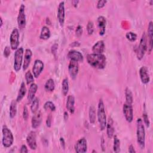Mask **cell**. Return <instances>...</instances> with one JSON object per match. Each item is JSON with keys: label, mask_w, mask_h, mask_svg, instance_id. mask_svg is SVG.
<instances>
[{"label": "cell", "mask_w": 153, "mask_h": 153, "mask_svg": "<svg viewBox=\"0 0 153 153\" xmlns=\"http://www.w3.org/2000/svg\"><path fill=\"white\" fill-rule=\"evenodd\" d=\"M44 88L47 91H49V92L53 91L55 88V83L54 80L51 78L48 79L46 81L44 85Z\"/></svg>", "instance_id": "cell-28"}, {"label": "cell", "mask_w": 153, "mask_h": 153, "mask_svg": "<svg viewBox=\"0 0 153 153\" xmlns=\"http://www.w3.org/2000/svg\"><path fill=\"white\" fill-rule=\"evenodd\" d=\"M88 117H89V120L91 124L94 123L95 120H96V109L94 107V106L91 105L89 108V111H88Z\"/></svg>", "instance_id": "cell-29"}, {"label": "cell", "mask_w": 153, "mask_h": 153, "mask_svg": "<svg viewBox=\"0 0 153 153\" xmlns=\"http://www.w3.org/2000/svg\"><path fill=\"white\" fill-rule=\"evenodd\" d=\"M106 134L109 138L111 139L114 136V122L111 117H109L108 122L106 123Z\"/></svg>", "instance_id": "cell-24"}, {"label": "cell", "mask_w": 153, "mask_h": 153, "mask_svg": "<svg viewBox=\"0 0 153 153\" xmlns=\"http://www.w3.org/2000/svg\"><path fill=\"white\" fill-rule=\"evenodd\" d=\"M79 2V1H76V0H74V1H72V5L74 6V7H76L78 4Z\"/></svg>", "instance_id": "cell-50"}, {"label": "cell", "mask_w": 153, "mask_h": 153, "mask_svg": "<svg viewBox=\"0 0 153 153\" xmlns=\"http://www.w3.org/2000/svg\"><path fill=\"white\" fill-rule=\"evenodd\" d=\"M2 25H3V21H2V17H1V25H0V27H2Z\"/></svg>", "instance_id": "cell-51"}, {"label": "cell", "mask_w": 153, "mask_h": 153, "mask_svg": "<svg viewBox=\"0 0 153 153\" xmlns=\"http://www.w3.org/2000/svg\"><path fill=\"white\" fill-rule=\"evenodd\" d=\"M33 75L31 73L30 71H28L25 74V79L26 81V84L27 85L31 84L34 81V78Z\"/></svg>", "instance_id": "cell-34"}, {"label": "cell", "mask_w": 153, "mask_h": 153, "mask_svg": "<svg viewBox=\"0 0 153 153\" xmlns=\"http://www.w3.org/2000/svg\"><path fill=\"white\" fill-rule=\"evenodd\" d=\"M97 115L100 128L101 130H103L106 128L107 121L105 109V105L102 99L99 100L97 111Z\"/></svg>", "instance_id": "cell-3"}, {"label": "cell", "mask_w": 153, "mask_h": 153, "mask_svg": "<svg viewBox=\"0 0 153 153\" xmlns=\"http://www.w3.org/2000/svg\"><path fill=\"white\" fill-rule=\"evenodd\" d=\"M23 53H24V50L22 47L18 48L14 53L13 67L16 72L19 71L21 69L22 63H23Z\"/></svg>", "instance_id": "cell-6"}, {"label": "cell", "mask_w": 153, "mask_h": 153, "mask_svg": "<svg viewBox=\"0 0 153 153\" xmlns=\"http://www.w3.org/2000/svg\"><path fill=\"white\" fill-rule=\"evenodd\" d=\"M26 93V85L24 82H22L21 83L19 92H18V94L16 98V100L17 102H20L22 99L24 97V96H25Z\"/></svg>", "instance_id": "cell-26"}, {"label": "cell", "mask_w": 153, "mask_h": 153, "mask_svg": "<svg viewBox=\"0 0 153 153\" xmlns=\"http://www.w3.org/2000/svg\"><path fill=\"white\" fill-rule=\"evenodd\" d=\"M123 112L126 121L128 123L132 122L133 120V109L131 104L125 103L123 105Z\"/></svg>", "instance_id": "cell-9"}, {"label": "cell", "mask_w": 153, "mask_h": 153, "mask_svg": "<svg viewBox=\"0 0 153 153\" xmlns=\"http://www.w3.org/2000/svg\"><path fill=\"white\" fill-rule=\"evenodd\" d=\"M50 36H51V32L49 28L46 26H44L41 29L39 38L43 40H47L50 38Z\"/></svg>", "instance_id": "cell-25"}, {"label": "cell", "mask_w": 153, "mask_h": 153, "mask_svg": "<svg viewBox=\"0 0 153 153\" xmlns=\"http://www.w3.org/2000/svg\"><path fill=\"white\" fill-rule=\"evenodd\" d=\"M65 2L62 1L59 3L57 10V19L60 25L61 26H63L65 22Z\"/></svg>", "instance_id": "cell-14"}, {"label": "cell", "mask_w": 153, "mask_h": 153, "mask_svg": "<svg viewBox=\"0 0 153 153\" xmlns=\"http://www.w3.org/2000/svg\"><path fill=\"white\" fill-rule=\"evenodd\" d=\"M60 145H61L62 148L63 149H65V142L64 139L62 137H61L60 138Z\"/></svg>", "instance_id": "cell-45"}, {"label": "cell", "mask_w": 153, "mask_h": 153, "mask_svg": "<svg viewBox=\"0 0 153 153\" xmlns=\"http://www.w3.org/2000/svg\"><path fill=\"white\" fill-rule=\"evenodd\" d=\"M68 57L70 60H74L76 62H82L83 56L79 51L75 50H71L68 53Z\"/></svg>", "instance_id": "cell-15"}, {"label": "cell", "mask_w": 153, "mask_h": 153, "mask_svg": "<svg viewBox=\"0 0 153 153\" xmlns=\"http://www.w3.org/2000/svg\"><path fill=\"white\" fill-rule=\"evenodd\" d=\"M96 152V151H92V152Z\"/></svg>", "instance_id": "cell-53"}, {"label": "cell", "mask_w": 153, "mask_h": 153, "mask_svg": "<svg viewBox=\"0 0 153 153\" xmlns=\"http://www.w3.org/2000/svg\"><path fill=\"white\" fill-rule=\"evenodd\" d=\"M125 98H126V103L132 105L133 102V94H132L131 91L127 87L125 90Z\"/></svg>", "instance_id": "cell-30"}, {"label": "cell", "mask_w": 153, "mask_h": 153, "mask_svg": "<svg viewBox=\"0 0 153 153\" xmlns=\"http://www.w3.org/2000/svg\"><path fill=\"white\" fill-rule=\"evenodd\" d=\"M86 59L87 63L94 68L102 69L106 66V59L103 54H88L86 56Z\"/></svg>", "instance_id": "cell-1"}, {"label": "cell", "mask_w": 153, "mask_h": 153, "mask_svg": "<svg viewBox=\"0 0 153 153\" xmlns=\"http://www.w3.org/2000/svg\"><path fill=\"white\" fill-rule=\"evenodd\" d=\"M113 150L115 152H119L120 151V140L116 135L114 136Z\"/></svg>", "instance_id": "cell-33"}, {"label": "cell", "mask_w": 153, "mask_h": 153, "mask_svg": "<svg viewBox=\"0 0 153 153\" xmlns=\"http://www.w3.org/2000/svg\"><path fill=\"white\" fill-rule=\"evenodd\" d=\"M75 151L77 153H84L87 149V142L85 137H81L77 140L74 146Z\"/></svg>", "instance_id": "cell-10"}, {"label": "cell", "mask_w": 153, "mask_h": 153, "mask_svg": "<svg viewBox=\"0 0 153 153\" xmlns=\"http://www.w3.org/2000/svg\"><path fill=\"white\" fill-rule=\"evenodd\" d=\"M39 99L38 97H35L33 99V100L32 102L31 105H30V110L31 112L32 113H35L38 108H39Z\"/></svg>", "instance_id": "cell-32"}, {"label": "cell", "mask_w": 153, "mask_h": 153, "mask_svg": "<svg viewBox=\"0 0 153 153\" xmlns=\"http://www.w3.org/2000/svg\"><path fill=\"white\" fill-rule=\"evenodd\" d=\"M32 52L30 49L27 48L25 50V53L24 55V60H23V70L26 71L31 62V59H32Z\"/></svg>", "instance_id": "cell-17"}, {"label": "cell", "mask_w": 153, "mask_h": 153, "mask_svg": "<svg viewBox=\"0 0 153 153\" xmlns=\"http://www.w3.org/2000/svg\"><path fill=\"white\" fill-rule=\"evenodd\" d=\"M10 48L8 46H6L4 50V55L5 57H8L10 54Z\"/></svg>", "instance_id": "cell-42"}, {"label": "cell", "mask_w": 153, "mask_h": 153, "mask_svg": "<svg viewBox=\"0 0 153 153\" xmlns=\"http://www.w3.org/2000/svg\"><path fill=\"white\" fill-rule=\"evenodd\" d=\"M139 76L142 83L146 84L150 81L148 68L146 66H142L139 69Z\"/></svg>", "instance_id": "cell-16"}, {"label": "cell", "mask_w": 153, "mask_h": 153, "mask_svg": "<svg viewBox=\"0 0 153 153\" xmlns=\"http://www.w3.org/2000/svg\"><path fill=\"white\" fill-rule=\"evenodd\" d=\"M19 32L17 28H14L11 33L10 37V47L12 50H17L19 45Z\"/></svg>", "instance_id": "cell-8"}, {"label": "cell", "mask_w": 153, "mask_h": 153, "mask_svg": "<svg viewBox=\"0 0 153 153\" xmlns=\"http://www.w3.org/2000/svg\"><path fill=\"white\" fill-rule=\"evenodd\" d=\"M17 100H13L10 106V117L11 118H13L17 113Z\"/></svg>", "instance_id": "cell-27"}, {"label": "cell", "mask_w": 153, "mask_h": 153, "mask_svg": "<svg viewBox=\"0 0 153 153\" xmlns=\"http://www.w3.org/2000/svg\"><path fill=\"white\" fill-rule=\"evenodd\" d=\"M20 153H27V152H28V149L27 148V146L25 145H22V146L20 148Z\"/></svg>", "instance_id": "cell-44"}, {"label": "cell", "mask_w": 153, "mask_h": 153, "mask_svg": "<svg viewBox=\"0 0 153 153\" xmlns=\"http://www.w3.org/2000/svg\"><path fill=\"white\" fill-rule=\"evenodd\" d=\"M69 91V81L68 78H65L62 82V91L64 96H66Z\"/></svg>", "instance_id": "cell-31"}, {"label": "cell", "mask_w": 153, "mask_h": 153, "mask_svg": "<svg viewBox=\"0 0 153 153\" xmlns=\"http://www.w3.org/2000/svg\"><path fill=\"white\" fill-rule=\"evenodd\" d=\"M41 121H42V114L41 111H38L37 113L33 115L32 118V120H31L32 127L33 128H38L40 126Z\"/></svg>", "instance_id": "cell-21"}, {"label": "cell", "mask_w": 153, "mask_h": 153, "mask_svg": "<svg viewBox=\"0 0 153 153\" xmlns=\"http://www.w3.org/2000/svg\"><path fill=\"white\" fill-rule=\"evenodd\" d=\"M87 30L88 35H91L94 32V23L92 21H88L87 25Z\"/></svg>", "instance_id": "cell-37"}, {"label": "cell", "mask_w": 153, "mask_h": 153, "mask_svg": "<svg viewBox=\"0 0 153 153\" xmlns=\"http://www.w3.org/2000/svg\"><path fill=\"white\" fill-rule=\"evenodd\" d=\"M26 142L29 148L31 149L32 150L36 149L37 147V144H36V133L35 131H31L29 133V134L26 137Z\"/></svg>", "instance_id": "cell-13"}, {"label": "cell", "mask_w": 153, "mask_h": 153, "mask_svg": "<svg viewBox=\"0 0 153 153\" xmlns=\"http://www.w3.org/2000/svg\"><path fill=\"white\" fill-rule=\"evenodd\" d=\"M79 71V64L78 62L70 60L68 65V72L72 79H75Z\"/></svg>", "instance_id": "cell-12"}, {"label": "cell", "mask_w": 153, "mask_h": 153, "mask_svg": "<svg viewBox=\"0 0 153 153\" xmlns=\"http://www.w3.org/2000/svg\"><path fill=\"white\" fill-rule=\"evenodd\" d=\"M44 69V63L43 62L39 59L35 60L33 68H32V73L35 78H37L39 77L42 71Z\"/></svg>", "instance_id": "cell-11"}, {"label": "cell", "mask_w": 153, "mask_h": 153, "mask_svg": "<svg viewBox=\"0 0 153 153\" xmlns=\"http://www.w3.org/2000/svg\"><path fill=\"white\" fill-rule=\"evenodd\" d=\"M80 45V44L78 42V41H75V42H72L71 45L72 46V47H76V46H79Z\"/></svg>", "instance_id": "cell-49"}, {"label": "cell", "mask_w": 153, "mask_h": 153, "mask_svg": "<svg viewBox=\"0 0 153 153\" xmlns=\"http://www.w3.org/2000/svg\"><path fill=\"white\" fill-rule=\"evenodd\" d=\"M29 117V112H28V109L26 106V105L23 108V117L25 120H27Z\"/></svg>", "instance_id": "cell-40"}, {"label": "cell", "mask_w": 153, "mask_h": 153, "mask_svg": "<svg viewBox=\"0 0 153 153\" xmlns=\"http://www.w3.org/2000/svg\"><path fill=\"white\" fill-rule=\"evenodd\" d=\"M44 109L46 111L50 110L51 111H54L56 110V106L51 101H47L44 105Z\"/></svg>", "instance_id": "cell-35"}, {"label": "cell", "mask_w": 153, "mask_h": 153, "mask_svg": "<svg viewBox=\"0 0 153 153\" xmlns=\"http://www.w3.org/2000/svg\"><path fill=\"white\" fill-rule=\"evenodd\" d=\"M126 37L129 41L134 42L137 39V35L134 32H128L126 34Z\"/></svg>", "instance_id": "cell-36"}, {"label": "cell", "mask_w": 153, "mask_h": 153, "mask_svg": "<svg viewBox=\"0 0 153 153\" xmlns=\"http://www.w3.org/2000/svg\"><path fill=\"white\" fill-rule=\"evenodd\" d=\"M106 2H107L106 0H99V1H98L97 3V5H96L97 8L98 9L103 8L105 6V5L106 4Z\"/></svg>", "instance_id": "cell-39"}, {"label": "cell", "mask_w": 153, "mask_h": 153, "mask_svg": "<svg viewBox=\"0 0 153 153\" xmlns=\"http://www.w3.org/2000/svg\"><path fill=\"white\" fill-rule=\"evenodd\" d=\"M152 2H153V1H152V0H151V1H150V4H151V5H152Z\"/></svg>", "instance_id": "cell-52"}, {"label": "cell", "mask_w": 153, "mask_h": 153, "mask_svg": "<svg viewBox=\"0 0 153 153\" xmlns=\"http://www.w3.org/2000/svg\"><path fill=\"white\" fill-rule=\"evenodd\" d=\"M75 33H76V35L77 36H80L82 35V27L81 25H78L76 27Z\"/></svg>", "instance_id": "cell-41"}, {"label": "cell", "mask_w": 153, "mask_h": 153, "mask_svg": "<svg viewBox=\"0 0 153 153\" xmlns=\"http://www.w3.org/2000/svg\"><path fill=\"white\" fill-rule=\"evenodd\" d=\"M152 34H153V23L149 22L148 24V52L150 53L152 49Z\"/></svg>", "instance_id": "cell-23"}, {"label": "cell", "mask_w": 153, "mask_h": 153, "mask_svg": "<svg viewBox=\"0 0 153 153\" xmlns=\"http://www.w3.org/2000/svg\"><path fill=\"white\" fill-rule=\"evenodd\" d=\"M105 46L103 41L100 40L96 42L92 47L93 53L96 54H103L105 51Z\"/></svg>", "instance_id": "cell-18"}, {"label": "cell", "mask_w": 153, "mask_h": 153, "mask_svg": "<svg viewBox=\"0 0 153 153\" xmlns=\"http://www.w3.org/2000/svg\"><path fill=\"white\" fill-rule=\"evenodd\" d=\"M17 20L19 28L20 29H24L26 25V15H25V6L24 4H21L19 8Z\"/></svg>", "instance_id": "cell-7"}, {"label": "cell", "mask_w": 153, "mask_h": 153, "mask_svg": "<svg viewBox=\"0 0 153 153\" xmlns=\"http://www.w3.org/2000/svg\"><path fill=\"white\" fill-rule=\"evenodd\" d=\"M2 143L5 148L10 147L14 142V136L11 131L5 125L2 126Z\"/></svg>", "instance_id": "cell-4"}, {"label": "cell", "mask_w": 153, "mask_h": 153, "mask_svg": "<svg viewBox=\"0 0 153 153\" xmlns=\"http://www.w3.org/2000/svg\"><path fill=\"white\" fill-rule=\"evenodd\" d=\"M68 117H69V115H68V114L67 112V111H65L64 112V115H63V118L65 121L68 120Z\"/></svg>", "instance_id": "cell-48"}, {"label": "cell", "mask_w": 153, "mask_h": 153, "mask_svg": "<svg viewBox=\"0 0 153 153\" xmlns=\"http://www.w3.org/2000/svg\"><path fill=\"white\" fill-rule=\"evenodd\" d=\"M143 122H144L145 126L147 127H148L149 126L150 122H149V120L147 113L146 112H143Z\"/></svg>", "instance_id": "cell-38"}, {"label": "cell", "mask_w": 153, "mask_h": 153, "mask_svg": "<svg viewBox=\"0 0 153 153\" xmlns=\"http://www.w3.org/2000/svg\"><path fill=\"white\" fill-rule=\"evenodd\" d=\"M136 137L137 143L140 149H144L145 145V130L141 118H137L136 121Z\"/></svg>", "instance_id": "cell-2"}, {"label": "cell", "mask_w": 153, "mask_h": 153, "mask_svg": "<svg viewBox=\"0 0 153 153\" xmlns=\"http://www.w3.org/2000/svg\"><path fill=\"white\" fill-rule=\"evenodd\" d=\"M147 49H148L147 36L145 32H143L140 38L139 45L138 46L137 52H136L137 58L138 60H140L143 59Z\"/></svg>", "instance_id": "cell-5"}, {"label": "cell", "mask_w": 153, "mask_h": 153, "mask_svg": "<svg viewBox=\"0 0 153 153\" xmlns=\"http://www.w3.org/2000/svg\"><path fill=\"white\" fill-rule=\"evenodd\" d=\"M46 125L48 127H50L51 126V114H49L47 116V118L46 120Z\"/></svg>", "instance_id": "cell-43"}, {"label": "cell", "mask_w": 153, "mask_h": 153, "mask_svg": "<svg viewBox=\"0 0 153 153\" xmlns=\"http://www.w3.org/2000/svg\"><path fill=\"white\" fill-rule=\"evenodd\" d=\"M128 152H130V153H135L136 151V150L134 149V146L132 145H130L129 146H128Z\"/></svg>", "instance_id": "cell-46"}, {"label": "cell", "mask_w": 153, "mask_h": 153, "mask_svg": "<svg viewBox=\"0 0 153 153\" xmlns=\"http://www.w3.org/2000/svg\"><path fill=\"white\" fill-rule=\"evenodd\" d=\"M66 108L68 111L72 114L75 112V97L73 95H69L66 102Z\"/></svg>", "instance_id": "cell-20"}, {"label": "cell", "mask_w": 153, "mask_h": 153, "mask_svg": "<svg viewBox=\"0 0 153 153\" xmlns=\"http://www.w3.org/2000/svg\"><path fill=\"white\" fill-rule=\"evenodd\" d=\"M57 47H58V45L57 44H54L52 47H51V51L52 53H55L56 50H57Z\"/></svg>", "instance_id": "cell-47"}, {"label": "cell", "mask_w": 153, "mask_h": 153, "mask_svg": "<svg viewBox=\"0 0 153 153\" xmlns=\"http://www.w3.org/2000/svg\"><path fill=\"white\" fill-rule=\"evenodd\" d=\"M106 20L103 16H100L97 18V25L99 29V35L102 36L105 33Z\"/></svg>", "instance_id": "cell-19"}, {"label": "cell", "mask_w": 153, "mask_h": 153, "mask_svg": "<svg viewBox=\"0 0 153 153\" xmlns=\"http://www.w3.org/2000/svg\"><path fill=\"white\" fill-rule=\"evenodd\" d=\"M37 90H38V85L36 84L33 82L30 85L28 93H27V96L29 103L32 102L33 99L35 98V96Z\"/></svg>", "instance_id": "cell-22"}]
</instances>
